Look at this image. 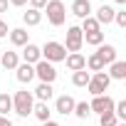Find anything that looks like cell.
I'll list each match as a JSON object with an SVG mask.
<instances>
[{"mask_svg":"<svg viewBox=\"0 0 126 126\" xmlns=\"http://www.w3.org/2000/svg\"><path fill=\"white\" fill-rule=\"evenodd\" d=\"M82 45H84V35H82V30H79L77 25H72V27L67 30V40H64V49H67V54H69V52H79Z\"/></svg>","mask_w":126,"mask_h":126,"instance_id":"8992f818","label":"cell"},{"mask_svg":"<svg viewBox=\"0 0 126 126\" xmlns=\"http://www.w3.org/2000/svg\"><path fill=\"white\" fill-rule=\"evenodd\" d=\"M40 49H42V59L49 62V64H54V62H64V57H67L64 45H62V42H54V40L45 42V47H40Z\"/></svg>","mask_w":126,"mask_h":126,"instance_id":"3957f363","label":"cell"},{"mask_svg":"<svg viewBox=\"0 0 126 126\" xmlns=\"http://www.w3.org/2000/svg\"><path fill=\"white\" fill-rule=\"evenodd\" d=\"M22 20H25V25H27V27H35V25H40V22H42V13H40V10H35V8H30L27 13H22Z\"/></svg>","mask_w":126,"mask_h":126,"instance_id":"ffe728a7","label":"cell"},{"mask_svg":"<svg viewBox=\"0 0 126 126\" xmlns=\"http://www.w3.org/2000/svg\"><path fill=\"white\" fill-rule=\"evenodd\" d=\"M114 22H116L119 27H126V13H124V10H116V15H114Z\"/></svg>","mask_w":126,"mask_h":126,"instance_id":"f1b7e54d","label":"cell"},{"mask_svg":"<svg viewBox=\"0 0 126 126\" xmlns=\"http://www.w3.org/2000/svg\"><path fill=\"white\" fill-rule=\"evenodd\" d=\"M96 52L101 54V59L106 62V64L116 62V47H114V45H99V49H96Z\"/></svg>","mask_w":126,"mask_h":126,"instance_id":"d6986e66","label":"cell"},{"mask_svg":"<svg viewBox=\"0 0 126 126\" xmlns=\"http://www.w3.org/2000/svg\"><path fill=\"white\" fill-rule=\"evenodd\" d=\"M45 13H47L49 25H54V27H62V25H64V20H67V8H64L62 0H47Z\"/></svg>","mask_w":126,"mask_h":126,"instance_id":"7a4b0ae2","label":"cell"},{"mask_svg":"<svg viewBox=\"0 0 126 126\" xmlns=\"http://www.w3.org/2000/svg\"><path fill=\"white\" fill-rule=\"evenodd\" d=\"M35 96L40 99V101H49L52 96H54V89H52V84H37V89H35Z\"/></svg>","mask_w":126,"mask_h":126,"instance_id":"44dd1931","label":"cell"},{"mask_svg":"<svg viewBox=\"0 0 126 126\" xmlns=\"http://www.w3.org/2000/svg\"><path fill=\"white\" fill-rule=\"evenodd\" d=\"M15 77H17L20 84H30V82L35 79V67L22 62V64H17V69H15Z\"/></svg>","mask_w":126,"mask_h":126,"instance_id":"8fae6325","label":"cell"},{"mask_svg":"<svg viewBox=\"0 0 126 126\" xmlns=\"http://www.w3.org/2000/svg\"><path fill=\"white\" fill-rule=\"evenodd\" d=\"M47 5V0H30V8H35V10H42Z\"/></svg>","mask_w":126,"mask_h":126,"instance_id":"f546056e","label":"cell"},{"mask_svg":"<svg viewBox=\"0 0 126 126\" xmlns=\"http://www.w3.org/2000/svg\"><path fill=\"white\" fill-rule=\"evenodd\" d=\"M0 126H13V121L8 116H0Z\"/></svg>","mask_w":126,"mask_h":126,"instance_id":"d6a6232c","label":"cell"},{"mask_svg":"<svg viewBox=\"0 0 126 126\" xmlns=\"http://www.w3.org/2000/svg\"><path fill=\"white\" fill-rule=\"evenodd\" d=\"M22 59H25V64H37V62L42 59V49L37 47V45H32V42H27L25 47H22Z\"/></svg>","mask_w":126,"mask_h":126,"instance_id":"ba28073f","label":"cell"},{"mask_svg":"<svg viewBox=\"0 0 126 126\" xmlns=\"http://www.w3.org/2000/svg\"><path fill=\"white\" fill-rule=\"evenodd\" d=\"M104 67H106V62L101 59L99 52H92V54L87 57V69H89V72H104Z\"/></svg>","mask_w":126,"mask_h":126,"instance_id":"2e32d148","label":"cell"},{"mask_svg":"<svg viewBox=\"0 0 126 126\" xmlns=\"http://www.w3.org/2000/svg\"><path fill=\"white\" fill-rule=\"evenodd\" d=\"M0 54H3V52H0Z\"/></svg>","mask_w":126,"mask_h":126,"instance_id":"74e56055","label":"cell"},{"mask_svg":"<svg viewBox=\"0 0 126 126\" xmlns=\"http://www.w3.org/2000/svg\"><path fill=\"white\" fill-rule=\"evenodd\" d=\"M116 126H126V124H116Z\"/></svg>","mask_w":126,"mask_h":126,"instance_id":"8d00e7d4","label":"cell"},{"mask_svg":"<svg viewBox=\"0 0 126 126\" xmlns=\"http://www.w3.org/2000/svg\"><path fill=\"white\" fill-rule=\"evenodd\" d=\"M89 79H92V74H89L87 69H79V72L72 74V84H74V87H87Z\"/></svg>","mask_w":126,"mask_h":126,"instance_id":"603a6c76","label":"cell"},{"mask_svg":"<svg viewBox=\"0 0 126 126\" xmlns=\"http://www.w3.org/2000/svg\"><path fill=\"white\" fill-rule=\"evenodd\" d=\"M8 5H10L8 0H0V13H8Z\"/></svg>","mask_w":126,"mask_h":126,"instance_id":"836d02e7","label":"cell"},{"mask_svg":"<svg viewBox=\"0 0 126 126\" xmlns=\"http://www.w3.org/2000/svg\"><path fill=\"white\" fill-rule=\"evenodd\" d=\"M79 30H82V35H87V32H99V30H101V25L94 20V15H89V17H84V20H82V27H79Z\"/></svg>","mask_w":126,"mask_h":126,"instance_id":"7402d4cb","label":"cell"},{"mask_svg":"<svg viewBox=\"0 0 126 126\" xmlns=\"http://www.w3.org/2000/svg\"><path fill=\"white\" fill-rule=\"evenodd\" d=\"M42 126H57V124H54V121H52V119H49V121H45V124H42Z\"/></svg>","mask_w":126,"mask_h":126,"instance_id":"e575fe53","label":"cell"},{"mask_svg":"<svg viewBox=\"0 0 126 126\" xmlns=\"http://www.w3.org/2000/svg\"><path fill=\"white\" fill-rule=\"evenodd\" d=\"M109 84H111V79H109L106 72H94L92 79H89V84H87V89H89L92 96H99V94H104L109 89Z\"/></svg>","mask_w":126,"mask_h":126,"instance_id":"277c9868","label":"cell"},{"mask_svg":"<svg viewBox=\"0 0 126 126\" xmlns=\"http://www.w3.org/2000/svg\"><path fill=\"white\" fill-rule=\"evenodd\" d=\"M114 3H116V5H126V0H114Z\"/></svg>","mask_w":126,"mask_h":126,"instance_id":"d590c367","label":"cell"},{"mask_svg":"<svg viewBox=\"0 0 126 126\" xmlns=\"http://www.w3.org/2000/svg\"><path fill=\"white\" fill-rule=\"evenodd\" d=\"M84 42L92 45V47H99V45H104V32H101V30H99V32H87V35H84Z\"/></svg>","mask_w":126,"mask_h":126,"instance_id":"cb8c5ba5","label":"cell"},{"mask_svg":"<svg viewBox=\"0 0 126 126\" xmlns=\"http://www.w3.org/2000/svg\"><path fill=\"white\" fill-rule=\"evenodd\" d=\"M32 114H35V119L37 121H49V116H52V111H49V106H47V101H37L35 106H32Z\"/></svg>","mask_w":126,"mask_h":126,"instance_id":"e0dca14e","label":"cell"},{"mask_svg":"<svg viewBox=\"0 0 126 126\" xmlns=\"http://www.w3.org/2000/svg\"><path fill=\"white\" fill-rule=\"evenodd\" d=\"M114 116L121 119V121L126 119V101H116V104H114Z\"/></svg>","mask_w":126,"mask_h":126,"instance_id":"83f0119b","label":"cell"},{"mask_svg":"<svg viewBox=\"0 0 126 126\" xmlns=\"http://www.w3.org/2000/svg\"><path fill=\"white\" fill-rule=\"evenodd\" d=\"M10 5H15V8H22V5H27V0H8Z\"/></svg>","mask_w":126,"mask_h":126,"instance_id":"1f68e13d","label":"cell"},{"mask_svg":"<svg viewBox=\"0 0 126 126\" xmlns=\"http://www.w3.org/2000/svg\"><path fill=\"white\" fill-rule=\"evenodd\" d=\"M32 106H35L32 92H27V89H22V92H15V96H13V111H15L17 116L27 119V116L32 114Z\"/></svg>","mask_w":126,"mask_h":126,"instance_id":"6da1fadb","label":"cell"},{"mask_svg":"<svg viewBox=\"0 0 126 126\" xmlns=\"http://www.w3.org/2000/svg\"><path fill=\"white\" fill-rule=\"evenodd\" d=\"M116 124H119V119L114 114H101L99 116V126H116Z\"/></svg>","mask_w":126,"mask_h":126,"instance_id":"4316f807","label":"cell"},{"mask_svg":"<svg viewBox=\"0 0 126 126\" xmlns=\"http://www.w3.org/2000/svg\"><path fill=\"white\" fill-rule=\"evenodd\" d=\"M8 35H10V42H13L15 47H25V45L30 42V40H27V30H25V27H15V30H10Z\"/></svg>","mask_w":126,"mask_h":126,"instance_id":"9a60e30c","label":"cell"},{"mask_svg":"<svg viewBox=\"0 0 126 126\" xmlns=\"http://www.w3.org/2000/svg\"><path fill=\"white\" fill-rule=\"evenodd\" d=\"M114 15H116V10H114L111 5H101V8L96 10L94 20H96L99 25H109V22H114Z\"/></svg>","mask_w":126,"mask_h":126,"instance_id":"7c38bea8","label":"cell"},{"mask_svg":"<svg viewBox=\"0 0 126 126\" xmlns=\"http://www.w3.org/2000/svg\"><path fill=\"white\" fill-rule=\"evenodd\" d=\"M35 77H37L42 84H52V82L57 79V69H54V64H49V62L40 59L37 64H35Z\"/></svg>","mask_w":126,"mask_h":126,"instance_id":"5b68a950","label":"cell"},{"mask_svg":"<svg viewBox=\"0 0 126 126\" xmlns=\"http://www.w3.org/2000/svg\"><path fill=\"white\" fill-rule=\"evenodd\" d=\"M72 15H77V17H89L92 15V3L89 0H74L72 3Z\"/></svg>","mask_w":126,"mask_h":126,"instance_id":"5bb4252c","label":"cell"},{"mask_svg":"<svg viewBox=\"0 0 126 126\" xmlns=\"http://www.w3.org/2000/svg\"><path fill=\"white\" fill-rule=\"evenodd\" d=\"M109 79H116V82H121V79H126V62H121V59H116V62H111V67H109Z\"/></svg>","mask_w":126,"mask_h":126,"instance_id":"4fadbf2b","label":"cell"},{"mask_svg":"<svg viewBox=\"0 0 126 126\" xmlns=\"http://www.w3.org/2000/svg\"><path fill=\"white\" fill-rule=\"evenodd\" d=\"M77 119H89V114H92V109H89V104L87 101H77L74 104V111H72Z\"/></svg>","mask_w":126,"mask_h":126,"instance_id":"d4e9b609","label":"cell"},{"mask_svg":"<svg viewBox=\"0 0 126 126\" xmlns=\"http://www.w3.org/2000/svg\"><path fill=\"white\" fill-rule=\"evenodd\" d=\"M114 104H116V101H114L109 94H99V96H94V99H92L89 109H92V111H96V114L101 116V114H114Z\"/></svg>","mask_w":126,"mask_h":126,"instance_id":"52a82bcc","label":"cell"},{"mask_svg":"<svg viewBox=\"0 0 126 126\" xmlns=\"http://www.w3.org/2000/svg\"><path fill=\"white\" fill-rule=\"evenodd\" d=\"M0 64H3L5 69H17V64H20L17 52H3L0 54Z\"/></svg>","mask_w":126,"mask_h":126,"instance_id":"ac0fdd59","label":"cell"},{"mask_svg":"<svg viewBox=\"0 0 126 126\" xmlns=\"http://www.w3.org/2000/svg\"><path fill=\"white\" fill-rule=\"evenodd\" d=\"M8 32H10V30H8V25L3 22V17H0V37H8Z\"/></svg>","mask_w":126,"mask_h":126,"instance_id":"4dcf8cb0","label":"cell"},{"mask_svg":"<svg viewBox=\"0 0 126 126\" xmlns=\"http://www.w3.org/2000/svg\"><path fill=\"white\" fill-rule=\"evenodd\" d=\"M64 62H67V67H69L72 72H79V69H87V57H84L82 52H69V54L64 57Z\"/></svg>","mask_w":126,"mask_h":126,"instance_id":"30bf717a","label":"cell"},{"mask_svg":"<svg viewBox=\"0 0 126 126\" xmlns=\"http://www.w3.org/2000/svg\"><path fill=\"white\" fill-rule=\"evenodd\" d=\"M74 104H77V101H74L69 94H62V96H57V101H54V111L62 114V116H67V114L74 111Z\"/></svg>","mask_w":126,"mask_h":126,"instance_id":"9c48e42d","label":"cell"},{"mask_svg":"<svg viewBox=\"0 0 126 126\" xmlns=\"http://www.w3.org/2000/svg\"><path fill=\"white\" fill-rule=\"evenodd\" d=\"M13 111V96L10 94H0V116H8Z\"/></svg>","mask_w":126,"mask_h":126,"instance_id":"484cf974","label":"cell"}]
</instances>
